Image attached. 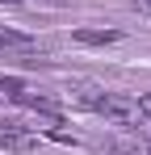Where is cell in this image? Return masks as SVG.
Listing matches in <instances>:
<instances>
[{"label":"cell","mask_w":151,"mask_h":155,"mask_svg":"<svg viewBox=\"0 0 151 155\" xmlns=\"http://www.w3.org/2000/svg\"><path fill=\"white\" fill-rule=\"evenodd\" d=\"M76 101L84 105V109H92V113H101L105 122H118V126H134V122H143V117H139V101H130V97H122V92L80 88Z\"/></svg>","instance_id":"cell-1"},{"label":"cell","mask_w":151,"mask_h":155,"mask_svg":"<svg viewBox=\"0 0 151 155\" xmlns=\"http://www.w3.org/2000/svg\"><path fill=\"white\" fill-rule=\"evenodd\" d=\"M8 101H17V105H25V109H38V113H46V117H59V101L55 97H46V92H34V88H17Z\"/></svg>","instance_id":"cell-2"},{"label":"cell","mask_w":151,"mask_h":155,"mask_svg":"<svg viewBox=\"0 0 151 155\" xmlns=\"http://www.w3.org/2000/svg\"><path fill=\"white\" fill-rule=\"evenodd\" d=\"M34 147H38V138L29 130L13 126V122H0V151H34Z\"/></svg>","instance_id":"cell-3"},{"label":"cell","mask_w":151,"mask_h":155,"mask_svg":"<svg viewBox=\"0 0 151 155\" xmlns=\"http://www.w3.org/2000/svg\"><path fill=\"white\" fill-rule=\"evenodd\" d=\"M29 46H34L29 34H17V29H4V25H0V51H29Z\"/></svg>","instance_id":"cell-4"},{"label":"cell","mask_w":151,"mask_h":155,"mask_svg":"<svg viewBox=\"0 0 151 155\" xmlns=\"http://www.w3.org/2000/svg\"><path fill=\"white\" fill-rule=\"evenodd\" d=\"M76 42H118V34H97V29H76Z\"/></svg>","instance_id":"cell-5"},{"label":"cell","mask_w":151,"mask_h":155,"mask_svg":"<svg viewBox=\"0 0 151 155\" xmlns=\"http://www.w3.org/2000/svg\"><path fill=\"white\" fill-rule=\"evenodd\" d=\"M21 88V80H13V76H0V97H13Z\"/></svg>","instance_id":"cell-6"},{"label":"cell","mask_w":151,"mask_h":155,"mask_svg":"<svg viewBox=\"0 0 151 155\" xmlns=\"http://www.w3.org/2000/svg\"><path fill=\"white\" fill-rule=\"evenodd\" d=\"M130 8H134L139 17H147V21H151V0H130Z\"/></svg>","instance_id":"cell-7"},{"label":"cell","mask_w":151,"mask_h":155,"mask_svg":"<svg viewBox=\"0 0 151 155\" xmlns=\"http://www.w3.org/2000/svg\"><path fill=\"white\" fill-rule=\"evenodd\" d=\"M0 4H21V0H0Z\"/></svg>","instance_id":"cell-8"}]
</instances>
